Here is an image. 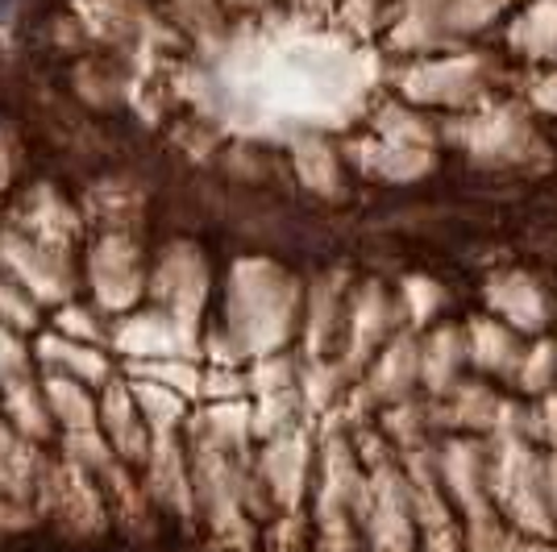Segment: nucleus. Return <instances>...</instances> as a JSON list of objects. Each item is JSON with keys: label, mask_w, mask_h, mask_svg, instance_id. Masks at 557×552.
<instances>
[{"label": "nucleus", "mask_w": 557, "mask_h": 552, "mask_svg": "<svg viewBox=\"0 0 557 552\" xmlns=\"http://www.w3.org/2000/svg\"><path fill=\"white\" fill-rule=\"evenodd\" d=\"M13 4H17V0H0V22H9V13H13Z\"/></svg>", "instance_id": "obj_1"}]
</instances>
